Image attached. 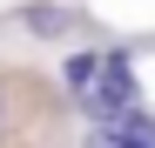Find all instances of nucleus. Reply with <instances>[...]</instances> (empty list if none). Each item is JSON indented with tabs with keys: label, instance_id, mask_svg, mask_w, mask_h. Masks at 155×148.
<instances>
[{
	"label": "nucleus",
	"instance_id": "obj_1",
	"mask_svg": "<svg viewBox=\"0 0 155 148\" xmlns=\"http://www.w3.org/2000/svg\"><path fill=\"white\" fill-rule=\"evenodd\" d=\"M74 101H81V114H94V121H115L121 108H135V101H142V88H135V54H128V47H108L94 88H81Z\"/></svg>",
	"mask_w": 155,
	"mask_h": 148
},
{
	"label": "nucleus",
	"instance_id": "obj_2",
	"mask_svg": "<svg viewBox=\"0 0 155 148\" xmlns=\"http://www.w3.org/2000/svg\"><path fill=\"white\" fill-rule=\"evenodd\" d=\"M14 20H20L27 40H81L88 34V14L81 7H61V0H27Z\"/></svg>",
	"mask_w": 155,
	"mask_h": 148
},
{
	"label": "nucleus",
	"instance_id": "obj_3",
	"mask_svg": "<svg viewBox=\"0 0 155 148\" xmlns=\"http://www.w3.org/2000/svg\"><path fill=\"white\" fill-rule=\"evenodd\" d=\"M94 74H101V54H94V47H74V54L61 61V81H68V94L94 88Z\"/></svg>",
	"mask_w": 155,
	"mask_h": 148
},
{
	"label": "nucleus",
	"instance_id": "obj_4",
	"mask_svg": "<svg viewBox=\"0 0 155 148\" xmlns=\"http://www.w3.org/2000/svg\"><path fill=\"white\" fill-rule=\"evenodd\" d=\"M88 148H121V135L108 128V121H94V135H88Z\"/></svg>",
	"mask_w": 155,
	"mask_h": 148
},
{
	"label": "nucleus",
	"instance_id": "obj_5",
	"mask_svg": "<svg viewBox=\"0 0 155 148\" xmlns=\"http://www.w3.org/2000/svg\"><path fill=\"white\" fill-rule=\"evenodd\" d=\"M0 121H7V108H0Z\"/></svg>",
	"mask_w": 155,
	"mask_h": 148
}]
</instances>
